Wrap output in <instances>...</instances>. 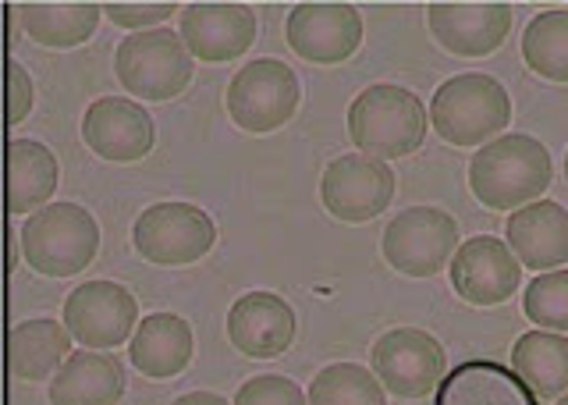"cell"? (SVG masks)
I'll use <instances>...</instances> for the list:
<instances>
[{"instance_id": "obj_30", "label": "cell", "mask_w": 568, "mask_h": 405, "mask_svg": "<svg viewBox=\"0 0 568 405\" xmlns=\"http://www.w3.org/2000/svg\"><path fill=\"white\" fill-rule=\"evenodd\" d=\"M178 8L160 0V4H103V14L121 29H135V32H146L150 26L171 19Z\"/></svg>"}, {"instance_id": "obj_2", "label": "cell", "mask_w": 568, "mask_h": 405, "mask_svg": "<svg viewBox=\"0 0 568 405\" xmlns=\"http://www.w3.org/2000/svg\"><path fill=\"white\" fill-rule=\"evenodd\" d=\"M348 135L359 153L377 156V161H398L423 146L426 108L405 85L377 82L352 100Z\"/></svg>"}, {"instance_id": "obj_23", "label": "cell", "mask_w": 568, "mask_h": 405, "mask_svg": "<svg viewBox=\"0 0 568 405\" xmlns=\"http://www.w3.org/2000/svg\"><path fill=\"white\" fill-rule=\"evenodd\" d=\"M61 185V164L36 139H11L8 143V214L40 210L53 189Z\"/></svg>"}, {"instance_id": "obj_21", "label": "cell", "mask_w": 568, "mask_h": 405, "mask_svg": "<svg viewBox=\"0 0 568 405\" xmlns=\"http://www.w3.org/2000/svg\"><path fill=\"white\" fill-rule=\"evenodd\" d=\"M124 366L106 352H71L50 381V405H118Z\"/></svg>"}, {"instance_id": "obj_20", "label": "cell", "mask_w": 568, "mask_h": 405, "mask_svg": "<svg viewBox=\"0 0 568 405\" xmlns=\"http://www.w3.org/2000/svg\"><path fill=\"white\" fill-rule=\"evenodd\" d=\"M129 360L142 377L171 381L192 363V327L174 313H150L132 334Z\"/></svg>"}, {"instance_id": "obj_16", "label": "cell", "mask_w": 568, "mask_h": 405, "mask_svg": "<svg viewBox=\"0 0 568 405\" xmlns=\"http://www.w3.org/2000/svg\"><path fill=\"white\" fill-rule=\"evenodd\" d=\"M426 26L455 58H487L508 40L515 26L511 4H430Z\"/></svg>"}, {"instance_id": "obj_17", "label": "cell", "mask_w": 568, "mask_h": 405, "mask_svg": "<svg viewBox=\"0 0 568 405\" xmlns=\"http://www.w3.org/2000/svg\"><path fill=\"white\" fill-rule=\"evenodd\" d=\"M227 342L248 360H277L295 342V310L274 292L239 295L227 310Z\"/></svg>"}, {"instance_id": "obj_7", "label": "cell", "mask_w": 568, "mask_h": 405, "mask_svg": "<svg viewBox=\"0 0 568 405\" xmlns=\"http://www.w3.org/2000/svg\"><path fill=\"white\" fill-rule=\"evenodd\" d=\"M213 242L217 227L195 203H153L132 224L135 253L156 267H189L213 250Z\"/></svg>"}, {"instance_id": "obj_32", "label": "cell", "mask_w": 568, "mask_h": 405, "mask_svg": "<svg viewBox=\"0 0 568 405\" xmlns=\"http://www.w3.org/2000/svg\"><path fill=\"white\" fill-rule=\"evenodd\" d=\"M171 405H227V398L213 395V392H189L182 398H174Z\"/></svg>"}, {"instance_id": "obj_33", "label": "cell", "mask_w": 568, "mask_h": 405, "mask_svg": "<svg viewBox=\"0 0 568 405\" xmlns=\"http://www.w3.org/2000/svg\"><path fill=\"white\" fill-rule=\"evenodd\" d=\"M8 271H14V227H8Z\"/></svg>"}, {"instance_id": "obj_26", "label": "cell", "mask_w": 568, "mask_h": 405, "mask_svg": "<svg viewBox=\"0 0 568 405\" xmlns=\"http://www.w3.org/2000/svg\"><path fill=\"white\" fill-rule=\"evenodd\" d=\"M523 61L547 82H568V11H540L526 26Z\"/></svg>"}, {"instance_id": "obj_29", "label": "cell", "mask_w": 568, "mask_h": 405, "mask_svg": "<svg viewBox=\"0 0 568 405\" xmlns=\"http://www.w3.org/2000/svg\"><path fill=\"white\" fill-rule=\"evenodd\" d=\"M235 405H310V398L302 395V387L281 374L253 377L239 387Z\"/></svg>"}, {"instance_id": "obj_4", "label": "cell", "mask_w": 568, "mask_h": 405, "mask_svg": "<svg viewBox=\"0 0 568 405\" xmlns=\"http://www.w3.org/2000/svg\"><path fill=\"white\" fill-rule=\"evenodd\" d=\"M26 263L43 277H71L100 253V224L79 203H50L29 214L22 227Z\"/></svg>"}, {"instance_id": "obj_31", "label": "cell", "mask_w": 568, "mask_h": 405, "mask_svg": "<svg viewBox=\"0 0 568 405\" xmlns=\"http://www.w3.org/2000/svg\"><path fill=\"white\" fill-rule=\"evenodd\" d=\"M32 103H36V90H32L29 72L14 58H8V129L22 125L32 111Z\"/></svg>"}, {"instance_id": "obj_3", "label": "cell", "mask_w": 568, "mask_h": 405, "mask_svg": "<svg viewBox=\"0 0 568 405\" xmlns=\"http://www.w3.org/2000/svg\"><path fill=\"white\" fill-rule=\"evenodd\" d=\"M430 125L452 146H487L511 125V97L490 75H455L437 85Z\"/></svg>"}, {"instance_id": "obj_34", "label": "cell", "mask_w": 568, "mask_h": 405, "mask_svg": "<svg viewBox=\"0 0 568 405\" xmlns=\"http://www.w3.org/2000/svg\"><path fill=\"white\" fill-rule=\"evenodd\" d=\"M565 182H568V153H565Z\"/></svg>"}, {"instance_id": "obj_35", "label": "cell", "mask_w": 568, "mask_h": 405, "mask_svg": "<svg viewBox=\"0 0 568 405\" xmlns=\"http://www.w3.org/2000/svg\"><path fill=\"white\" fill-rule=\"evenodd\" d=\"M558 405H568V395H561V398H558Z\"/></svg>"}, {"instance_id": "obj_9", "label": "cell", "mask_w": 568, "mask_h": 405, "mask_svg": "<svg viewBox=\"0 0 568 405\" xmlns=\"http://www.w3.org/2000/svg\"><path fill=\"white\" fill-rule=\"evenodd\" d=\"M373 374L398 398H423L444 381V345L419 327H395L381 334L369 352Z\"/></svg>"}, {"instance_id": "obj_19", "label": "cell", "mask_w": 568, "mask_h": 405, "mask_svg": "<svg viewBox=\"0 0 568 405\" xmlns=\"http://www.w3.org/2000/svg\"><path fill=\"white\" fill-rule=\"evenodd\" d=\"M434 405H540L537 392L511 366L494 360L458 363L437 384Z\"/></svg>"}, {"instance_id": "obj_8", "label": "cell", "mask_w": 568, "mask_h": 405, "mask_svg": "<svg viewBox=\"0 0 568 405\" xmlns=\"http://www.w3.org/2000/svg\"><path fill=\"white\" fill-rule=\"evenodd\" d=\"M458 250V221L437 206H408L384 227L381 253L405 277H434Z\"/></svg>"}, {"instance_id": "obj_15", "label": "cell", "mask_w": 568, "mask_h": 405, "mask_svg": "<svg viewBox=\"0 0 568 405\" xmlns=\"http://www.w3.org/2000/svg\"><path fill=\"white\" fill-rule=\"evenodd\" d=\"M178 29L189 54L206 64L242 58L260 32L256 11L248 4H185Z\"/></svg>"}, {"instance_id": "obj_13", "label": "cell", "mask_w": 568, "mask_h": 405, "mask_svg": "<svg viewBox=\"0 0 568 405\" xmlns=\"http://www.w3.org/2000/svg\"><path fill=\"white\" fill-rule=\"evenodd\" d=\"M284 40L310 64H342L363 43V19L352 4H295Z\"/></svg>"}, {"instance_id": "obj_14", "label": "cell", "mask_w": 568, "mask_h": 405, "mask_svg": "<svg viewBox=\"0 0 568 405\" xmlns=\"http://www.w3.org/2000/svg\"><path fill=\"white\" fill-rule=\"evenodd\" d=\"M82 139L100 161L135 164L153 150V118L129 97H100L82 114Z\"/></svg>"}, {"instance_id": "obj_11", "label": "cell", "mask_w": 568, "mask_h": 405, "mask_svg": "<svg viewBox=\"0 0 568 405\" xmlns=\"http://www.w3.org/2000/svg\"><path fill=\"white\" fill-rule=\"evenodd\" d=\"M64 327L85 348H118L139 327L135 295L118 281H85L64 298Z\"/></svg>"}, {"instance_id": "obj_5", "label": "cell", "mask_w": 568, "mask_h": 405, "mask_svg": "<svg viewBox=\"0 0 568 405\" xmlns=\"http://www.w3.org/2000/svg\"><path fill=\"white\" fill-rule=\"evenodd\" d=\"M114 72L129 97L160 103L185 93L192 82V54L171 29H146L118 43Z\"/></svg>"}, {"instance_id": "obj_10", "label": "cell", "mask_w": 568, "mask_h": 405, "mask_svg": "<svg viewBox=\"0 0 568 405\" xmlns=\"http://www.w3.org/2000/svg\"><path fill=\"white\" fill-rule=\"evenodd\" d=\"M395 196V171L377 156L366 153H345L324 168L320 179V200L327 214L348 224H366L381 217Z\"/></svg>"}, {"instance_id": "obj_28", "label": "cell", "mask_w": 568, "mask_h": 405, "mask_svg": "<svg viewBox=\"0 0 568 405\" xmlns=\"http://www.w3.org/2000/svg\"><path fill=\"white\" fill-rule=\"evenodd\" d=\"M523 313L540 331H568V271H547L529 281L523 295Z\"/></svg>"}, {"instance_id": "obj_6", "label": "cell", "mask_w": 568, "mask_h": 405, "mask_svg": "<svg viewBox=\"0 0 568 405\" xmlns=\"http://www.w3.org/2000/svg\"><path fill=\"white\" fill-rule=\"evenodd\" d=\"M298 79L277 58H256L227 82V114L248 135H266L288 125L298 111Z\"/></svg>"}, {"instance_id": "obj_24", "label": "cell", "mask_w": 568, "mask_h": 405, "mask_svg": "<svg viewBox=\"0 0 568 405\" xmlns=\"http://www.w3.org/2000/svg\"><path fill=\"white\" fill-rule=\"evenodd\" d=\"M511 369L537 398L568 395V338L558 331H526L511 348Z\"/></svg>"}, {"instance_id": "obj_1", "label": "cell", "mask_w": 568, "mask_h": 405, "mask_svg": "<svg viewBox=\"0 0 568 405\" xmlns=\"http://www.w3.org/2000/svg\"><path fill=\"white\" fill-rule=\"evenodd\" d=\"M555 164L540 139L511 132L479 146L469 161V189L487 210H523L544 200Z\"/></svg>"}, {"instance_id": "obj_22", "label": "cell", "mask_w": 568, "mask_h": 405, "mask_svg": "<svg viewBox=\"0 0 568 405\" xmlns=\"http://www.w3.org/2000/svg\"><path fill=\"white\" fill-rule=\"evenodd\" d=\"M71 360V331L58 321H22L8 334V369L18 381H53Z\"/></svg>"}, {"instance_id": "obj_12", "label": "cell", "mask_w": 568, "mask_h": 405, "mask_svg": "<svg viewBox=\"0 0 568 405\" xmlns=\"http://www.w3.org/2000/svg\"><path fill=\"white\" fill-rule=\"evenodd\" d=\"M452 288L469 306H501L523 285V263L515 260L508 242L476 235L455 250L452 263Z\"/></svg>"}, {"instance_id": "obj_27", "label": "cell", "mask_w": 568, "mask_h": 405, "mask_svg": "<svg viewBox=\"0 0 568 405\" xmlns=\"http://www.w3.org/2000/svg\"><path fill=\"white\" fill-rule=\"evenodd\" d=\"M310 405H387L384 384L359 363H331L310 384Z\"/></svg>"}, {"instance_id": "obj_18", "label": "cell", "mask_w": 568, "mask_h": 405, "mask_svg": "<svg viewBox=\"0 0 568 405\" xmlns=\"http://www.w3.org/2000/svg\"><path fill=\"white\" fill-rule=\"evenodd\" d=\"M508 250L529 271H558L568 263V210L555 200H537L523 210H511L505 224Z\"/></svg>"}, {"instance_id": "obj_25", "label": "cell", "mask_w": 568, "mask_h": 405, "mask_svg": "<svg viewBox=\"0 0 568 405\" xmlns=\"http://www.w3.org/2000/svg\"><path fill=\"white\" fill-rule=\"evenodd\" d=\"M100 14H103L100 4H22L18 8L26 37L53 50L85 43L97 32Z\"/></svg>"}]
</instances>
